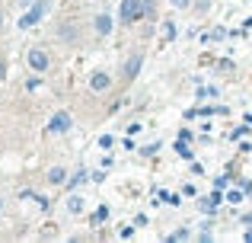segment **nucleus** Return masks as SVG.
<instances>
[{
  "instance_id": "obj_15",
  "label": "nucleus",
  "mask_w": 252,
  "mask_h": 243,
  "mask_svg": "<svg viewBox=\"0 0 252 243\" xmlns=\"http://www.w3.org/2000/svg\"><path fill=\"white\" fill-rule=\"evenodd\" d=\"M163 35H166V38H172V35H176V26H172V23H166V26H163Z\"/></svg>"
},
{
  "instance_id": "obj_4",
  "label": "nucleus",
  "mask_w": 252,
  "mask_h": 243,
  "mask_svg": "<svg viewBox=\"0 0 252 243\" xmlns=\"http://www.w3.org/2000/svg\"><path fill=\"white\" fill-rule=\"evenodd\" d=\"M48 128L55 131V135H64V131L70 128V115L67 112H55V115H51V122H48Z\"/></svg>"
},
{
  "instance_id": "obj_16",
  "label": "nucleus",
  "mask_w": 252,
  "mask_h": 243,
  "mask_svg": "<svg viewBox=\"0 0 252 243\" xmlns=\"http://www.w3.org/2000/svg\"><path fill=\"white\" fill-rule=\"evenodd\" d=\"M169 240H189V231H185V227H182V231H176V234H172Z\"/></svg>"
},
{
  "instance_id": "obj_5",
  "label": "nucleus",
  "mask_w": 252,
  "mask_h": 243,
  "mask_svg": "<svg viewBox=\"0 0 252 243\" xmlns=\"http://www.w3.org/2000/svg\"><path fill=\"white\" fill-rule=\"evenodd\" d=\"M90 87L96 90V93H105V90L112 87V77H109V74H102V70H96V74L90 77Z\"/></svg>"
},
{
  "instance_id": "obj_3",
  "label": "nucleus",
  "mask_w": 252,
  "mask_h": 243,
  "mask_svg": "<svg viewBox=\"0 0 252 243\" xmlns=\"http://www.w3.org/2000/svg\"><path fill=\"white\" fill-rule=\"evenodd\" d=\"M26 61H29L32 70H45V68H48V55H45V51H38V48H29Z\"/></svg>"
},
{
  "instance_id": "obj_18",
  "label": "nucleus",
  "mask_w": 252,
  "mask_h": 243,
  "mask_svg": "<svg viewBox=\"0 0 252 243\" xmlns=\"http://www.w3.org/2000/svg\"><path fill=\"white\" fill-rule=\"evenodd\" d=\"M3 77H6V61L0 58V80H3Z\"/></svg>"
},
{
  "instance_id": "obj_19",
  "label": "nucleus",
  "mask_w": 252,
  "mask_h": 243,
  "mask_svg": "<svg viewBox=\"0 0 252 243\" xmlns=\"http://www.w3.org/2000/svg\"><path fill=\"white\" fill-rule=\"evenodd\" d=\"M243 221H246V224H252V211H249V214H243Z\"/></svg>"
},
{
  "instance_id": "obj_20",
  "label": "nucleus",
  "mask_w": 252,
  "mask_h": 243,
  "mask_svg": "<svg viewBox=\"0 0 252 243\" xmlns=\"http://www.w3.org/2000/svg\"><path fill=\"white\" fill-rule=\"evenodd\" d=\"M0 29H3V10H0Z\"/></svg>"
},
{
  "instance_id": "obj_13",
  "label": "nucleus",
  "mask_w": 252,
  "mask_h": 243,
  "mask_svg": "<svg viewBox=\"0 0 252 243\" xmlns=\"http://www.w3.org/2000/svg\"><path fill=\"white\" fill-rule=\"evenodd\" d=\"M208 6H211V0H198L195 10H198V13H208Z\"/></svg>"
},
{
  "instance_id": "obj_17",
  "label": "nucleus",
  "mask_w": 252,
  "mask_h": 243,
  "mask_svg": "<svg viewBox=\"0 0 252 243\" xmlns=\"http://www.w3.org/2000/svg\"><path fill=\"white\" fill-rule=\"evenodd\" d=\"M172 6H179V10H185V6H191V0H172Z\"/></svg>"
},
{
  "instance_id": "obj_8",
  "label": "nucleus",
  "mask_w": 252,
  "mask_h": 243,
  "mask_svg": "<svg viewBox=\"0 0 252 243\" xmlns=\"http://www.w3.org/2000/svg\"><path fill=\"white\" fill-rule=\"evenodd\" d=\"M58 35H61L64 42H70V45H74V42H77V32H74V23H70V19H67V23H61V29H58Z\"/></svg>"
},
{
  "instance_id": "obj_6",
  "label": "nucleus",
  "mask_w": 252,
  "mask_h": 243,
  "mask_svg": "<svg viewBox=\"0 0 252 243\" xmlns=\"http://www.w3.org/2000/svg\"><path fill=\"white\" fill-rule=\"evenodd\" d=\"M141 64H144V55L128 58V64H125V80H134V77H137V70H141Z\"/></svg>"
},
{
  "instance_id": "obj_21",
  "label": "nucleus",
  "mask_w": 252,
  "mask_h": 243,
  "mask_svg": "<svg viewBox=\"0 0 252 243\" xmlns=\"http://www.w3.org/2000/svg\"><path fill=\"white\" fill-rule=\"evenodd\" d=\"M246 240H249V243H252V231H249V234H246Z\"/></svg>"
},
{
  "instance_id": "obj_11",
  "label": "nucleus",
  "mask_w": 252,
  "mask_h": 243,
  "mask_svg": "<svg viewBox=\"0 0 252 243\" xmlns=\"http://www.w3.org/2000/svg\"><path fill=\"white\" fill-rule=\"evenodd\" d=\"M144 10H147V16H157V0H144Z\"/></svg>"
},
{
  "instance_id": "obj_2",
  "label": "nucleus",
  "mask_w": 252,
  "mask_h": 243,
  "mask_svg": "<svg viewBox=\"0 0 252 243\" xmlns=\"http://www.w3.org/2000/svg\"><path fill=\"white\" fill-rule=\"evenodd\" d=\"M42 13H45V0H38V3L32 6L29 13H23V19H19V26H23V29H29V26H35L38 19H42Z\"/></svg>"
},
{
  "instance_id": "obj_9",
  "label": "nucleus",
  "mask_w": 252,
  "mask_h": 243,
  "mask_svg": "<svg viewBox=\"0 0 252 243\" xmlns=\"http://www.w3.org/2000/svg\"><path fill=\"white\" fill-rule=\"evenodd\" d=\"M48 182H51V186H64V182H67V173H64V167L48 170Z\"/></svg>"
},
{
  "instance_id": "obj_10",
  "label": "nucleus",
  "mask_w": 252,
  "mask_h": 243,
  "mask_svg": "<svg viewBox=\"0 0 252 243\" xmlns=\"http://www.w3.org/2000/svg\"><path fill=\"white\" fill-rule=\"evenodd\" d=\"M67 211H70V214L83 211V199H80V195H70V199H67Z\"/></svg>"
},
{
  "instance_id": "obj_7",
  "label": "nucleus",
  "mask_w": 252,
  "mask_h": 243,
  "mask_svg": "<svg viewBox=\"0 0 252 243\" xmlns=\"http://www.w3.org/2000/svg\"><path fill=\"white\" fill-rule=\"evenodd\" d=\"M93 23H96V32H99V35H109V32H112V26H115L109 13H99V16L93 19Z\"/></svg>"
},
{
  "instance_id": "obj_14",
  "label": "nucleus",
  "mask_w": 252,
  "mask_h": 243,
  "mask_svg": "<svg viewBox=\"0 0 252 243\" xmlns=\"http://www.w3.org/2000/svg\"><path fill=\"white\" fill-rule=\"evenodd\" d=\"M223 35H227L223 29H214V32H208V38H211V42H217V38H223Z\"/></svg>"
},
{
  "instance_id": "obj_1",
  "label": "nucleus",
  "mask_w": 252,
  "mask_h": 243,
  "mask_svg": "<svg viewBox=\"0 0 252 243\" xmlns=\"http://www.w3.org/2000/svg\"><path fill=\"white\" fill-rule=\"evenodd\" d=\"M141 16H147L144 10V0H122V23H137Z\"/></svg>"
},
{
  "instance_id": "obj_12",
  "label": "nucleus",
  "mask_w": 252,
  "mask_h": 243,
  "mask_svg": "<svg viewBox=\"0 0 252 243\" xmlns=\"http://www.w3.org/2000/svg\"><path fill=\"white\" fill-rule=\"evenodd\" d=\"M227 202H233V205H236V202H243V192H240V189H230V195H227Z\"/></svg>"
}]
</instances>
